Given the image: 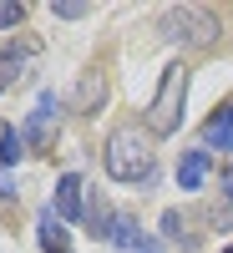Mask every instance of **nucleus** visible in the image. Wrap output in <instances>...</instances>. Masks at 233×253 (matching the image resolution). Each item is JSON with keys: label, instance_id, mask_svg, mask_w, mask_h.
I'll list each match as a JSON object with an SVG mask.
<instances>
[{"label": "nucleus", "instance_id": "f257e3e1", "mask_svg": "<svg viewBox=\"0 0 233 253\" xmlns=\"http://www.w3.org/2000/svg\"><path fill=\"white\" fill-rule=\"evenodd\" d=\"M147 172H152V142H147V132H137V126H117V132L107 137V177L137 182Z\"/></svg>", "mask_w": 233, "mask_h": 253}, {"label": "nucleus", "instance_id": "f03ea898", "mask_svg": "<svg viewBox=\"0 0 233 253\" xmlns=\"http://www.w3.org/2000/svg\"><path fill=\"white\" fill-rule=\"evenodd\" d=\"M183 101H187V71L183 66H167L162 81H157V96L147 101V132L173 137L183 126Z\"/></svg>", "mask_w": 233, "mask_h": 253}, {"label": "nucleus", "instance_id": "7ed1b4c3", "mask_svg": "<svg viewBox=\"0 0 233 253\" xmlns=\"http://www.w3.org/2000/svg\"><path fill=\"white\" fill-rule=\"evenodd\" d=\"M162 31H167V41H178V31H187V41H193V46H203L208 36H213V15L208 10H167L162 15Z\"/></svg>", "mask_w": 233, "mask_h": 253}, {"label": "nucleus", "instance_id": "20e7f679", "mask_svg": "<svg viewBox=\"0 0 233 253\" xmlns=\"http://www.w3.org/2000/svg\"><path fill=\"white\" fill-rule=\"evenodd\" d=\"M31 56L36 51L26 46V41H5V46H0V91H10L15 81L31 71Z\"/></svg>", "mask_w": 233, "mask_h": 253}, {"label": "nucleus", "instance_id": "39448f33", "mask_svg": "<svg viewBox=\"0 0 233 253\" xmlns=\"http://www.w3.org/2000/svg\"><path fill=\"white\" fill-rule=\"evenodd\" d=\"M208 167H213V157H208L203 147H198V152H183V162H178V187H183V193H198V187L208 182Z\"/></svg>", "mask_w": 233, "mask_h": 253}, {"label": "nucleus", "instance_id": "423d86ee", "mask_svg": "<svg viewBox=\"0 0 233 253\" xmlns=\"http://www.w3.org/2000/svg\"><path fill=\"white\" fill-rule=\"evenodd\" d=\"M203 142H208V147H218V152H233V101L213 112V122L203 126Z\"/></svg>", "mask_w": 233, "mask_h": 253}, {"label": "nucleus", "instance_id": "0eeeda50", "mask_svg": "<svg viewBox=\"0 0 233 253\" xmlns=\"http://www.w3.org/2000/svg\"><path fill=\"white\" fill-rule=\"evenodd\" d=\"M51 117H56V96L46 91L36 101V112H31V122H26V142H36V147H46V137H51Z\"/></svg>", "mask_w": 233, "mask_h": 253}, {"label": "nucleus", "instance_id": "6e6552de", "mask_svg": "<svg viewBox=\"0 0 233 253\" xmlns=\"http://www.w3.org/2000/svg\"><path fill=\"white\" fill-rule=\"evenodd\" d=\"M56 213L61 218H81V172H66L56 182Z\"/></svg>", "mask_w": 233, "mask_h": 253}, {"label": "nucleus", "instance_id": "1a4fd4ad", "mask_svg": "<svg viewBox=\"0 0 233 253\" xmlns=\"http://www.w3.org/2000/svg\"><path fill=\"white\" fill-rule=\"evenodd\" d=\"M41 243H46V253H71V248H66V228L56 223V208L41 213Z\"/></svg>", "mask_w": 233, "mask_h": 253}, {"label": "nucleus", "instance_id": "9d476101", "mask_svg": "<svg viewBox=\"0 0 233 253\" xmlns=\"http://www.w3.org/2000/svg\"><path fill=\"white\" fill-rule=\"evenodd\" d=\"M107 243H117V248H137V243H142V233H137V218H132V213H117V218H112V233H107Z\"/></svg>", "mask_w": 233, "mask_h": 253}, {"label": "nucleus", "instance_id": "9b49d317", "mask_svg": "<svg viewBox=\"0 0 233 253\" xmlns=\"http://www.w3.org/2000/svg\"><path fill=\"white\" fill-rule=\"evenodd\" d=\"M20 152H26V132H15V126H0V167H15Z\"/></svg>", "mask_w": 233, "mask_h": 253}, {"label": "nucleus", "instance_id": "f8f14e48", "mask_svg": "<svg viewBox=\"0 0 233 253\" xmlns=\"http://www.w3.org/2000/svg\"><path fill=\"white\" fill-rule=\"evenodd\" d=\"M162 233H167V238H183V233H187V223H183L178 213H162ZM183 243H187V238H183Z\"/></svg>", "mask_w": 233, "mask_h": 253}, {"label": "nucleus", "instance_id": "ddd939ff", "mask_svg": "<svg viewBox=\"0 0 233 253\" xmlns=\"http://www.w3.org/2000/svg\"><path fill=\"white\" fill-rule=\"evenodd\" d=\"M20 15H26L20 5H0V31H5V26H20Z\"/></svg>", "mask_w": 233, "mask_h": 253}, {"label": "nucleus", "instance_id": "4468645a", "mask_svg": "<svg viewBox=\"0 0 233 253\" xmlns=\"http://www.w3.org/2000/svg\"><path fill=\"white\" fill-rule=\"evenodd\" d=\"M61 20H81V15H87V5H51Z\"/></svg>", "mask_w": 233, "mask_h": 253}, {"label": "nucleus", "instance_id": "2eb2a0df", "mask_svg": "<svg viewBox=\"0 0 233 253\" xmlns=\"http://www.w3.org/2000/svg\"><path fill=\"white\" fill-rule=\"evenodd\" d=\"M137 253H162V248H157V238H142V243H137Z\"/></svg>", "mask_w": 233, "mask_h": 253}, {"label": "nucleus", "instance_id": "dca6fc26", "mask_svg": "<svg viewBox=\"0 0 233 253\" xmlns=\"http://www.w3.org/2000/svg\"><path fill=\"white\" fill-rule=\"evenodd\" d=\"M0 198H15V187H10V177H0Z\"/></svg>", "mask_w": 233, "mask_h": 253}, {"label": "nucleus", "instance_id": "f3484780", "mask_svg": "<svg viewBox=\"0 0 233 253\" xmlns=\"http://www.w3.org/2000/svg\"><path fill=\"white\" fill-rule=\"evenodd\" d=\"M223 193L233 198V167H228V172H223Z\"/></svg>", "mask_w": 233, "mask_h": 253}, {"label": "nucleus", "instance_id": "a211bd4d", "mask_svg": "<svg viewBox=\"0 0 233 253\" xmlns=\"http://www.w3.org/2000/svg\"><path fill=\"white\" fill-rule=\"evenodd\" d=\"M228 253H233V248H228Z\"/></svg>", "mask_w": 233, "mask_h": 253}]
</instances>
